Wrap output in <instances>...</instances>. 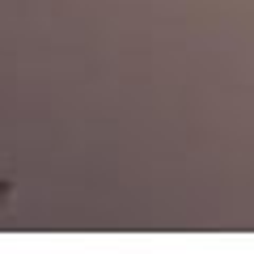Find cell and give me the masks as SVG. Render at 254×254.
Listing matches in <instances>:
<instances>
[{"label": "cell", "mask_w": 254, "mask_h": 254, "mask_svg": "<svg viewBox=\"0 0 254 254\" xmlns=\"http://www.w3.org/2000/svg\"><path fill=\"white\" fill-rule=\"evenodd\" d=\"M9 199H13V182H9V178H0V208H4Z\"/></svg>", "instance_id": "cell-1"}]
</instances>
